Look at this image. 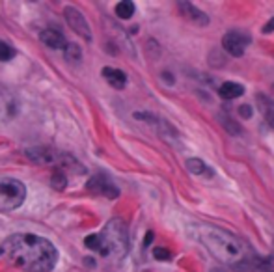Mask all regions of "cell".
<instances>
[{
    "instance_id": "obj_13",
    "label": "cell",
    "mask_w": 274,
    "mask_h": 272,
    "mask_svg": "<svg viewBox=\"0 0 274 272\" xmlns=\"http://www.w3.org/2000/svg\"><path fill=\"white\" fill-rule=\"evenodd\" d=\"M218 121L220 125L224 127L228 132L232 136H241L243 134V127H241V123H239L237 119H233L230 114H226V112H218Z\"/></svg>"
},
{
    "instance_id": "obj_20",
    "label": "cell",
    "mask_w": 274,
    "mask_h": 272,
    "mask_svg": "<svg viewBox=\"0 0 274 272\" xmlns=\"http://www.w3.org/2000/svg\"><path fill=\"white\" fill-rule=\"evenodd\" d=\"M84 246L88 250H93V252H99L101 250V237L99 233H93V235H88L84 239Z\"/></svg>"
},
{
    "instance_id": "obj_18",
    "label": "cell",
    "mask_w": 274,
    "mask_h": 272,
    "mask_svg": "<svg viewBox=\"0 0 274 272\" xmlns=\"http://www.w3.org/2000/svg\"><path fill=\"white\" fill-rule=\"evenodd\" d=\"M209 65H211V67H224V65H226L224 54H222V52H218L216 49L211 50V54H209Z\"/></svg>"
},
{
    "instance_id": "obj_14",
    "label": "cell",
    "mask_w": 274,
    "mask_h": 272,
    "mask_svg": "<svg viewBox=\"0 0 274 272\" xmlns=\"http://www.w3.org/2000/svg\"><path fill=\"white\" fill-rule=\"evenodd\" d=\"M256 99H257V103H259V108H261L263 116L267 119V123L274 129V103L268 99L267 95H263V93H257Z\"/></svg>"
},
{
    "instance_id": "obj_1",
    "label": "cell",
    "mask_w": 274,
    "mask_h": 272,
    "mask_svg": "<svg viewBox=\"0 0 274 272\" xmlns=\"http://www.w3.org/2000/svg\"><path fill=\"white\" fill-rule=\"evenodd\" d=\"M196 237L213 254V257L222 261L224 265H230L233 270L246 272L261 266V261L250 252L248 244L241 241L237 235L230 233L228 229L213 224H198Z\"/></svg>"
},
{
    "instance_id": "obj_11",
    "label": "cell",
    "mask_w": 274,
    "mask_h": 272,
    "mask_svg": "<svg viewBox=\"0 0 274 272\" xmlns=\"http://www.w3.org/2000/svg\"><path fill=\"white\" fill-rule=\"evenodd\" d=\"M243 93H244V86L239 84V82H224V84H220L218 88V95L226 101L237 99Z\"/></svg>"
},
{
    "instance_id": "obj_4",
    "label": "cell",
    "mask_w": 274,
    "mask_h": 272,
    "mask_svg": "<svg viewBox=\"0 0 274 272\" xmlns=\"http://www.w3.org/2000/svg\"><path fill=\"white\" fill-rule=\"evenodd\" d=\"M26 198V186L13 177H0V211L21 207Z\"/></svg>"
},
{
    "instance_id": "obj_8",
    "label": "cell",
    "mask_w": 274,
    "mask_h": 272,
    "mask_svg": "<svg viewBox=\"0 0 274 272\" xmlns=\"http://www.w3.org/2000/svg\"><path fill=\"white\" fill-rule=\"evenodd\" d=\"M179 8V12L185 19H189L190 23H194L196 26H207L209 25V17L205 12H201L194 4H190V2H179L177 4Z\"/></svg>"
},
{
    "instance_id": "obj_5",
    "label": "cell",
    "mask_w": 274,
    "mask_h": 272,
    "mask_svg": "<svg viewBox=\"0 0 274 272\" xmlns=\"http://www.w3.org/2000/svg\"><path fill=\"white\" fill-rule=\"evenodd\" d=\"M250 41H252V37L248 34H244L241 30H230L222 37V49L233 58H241Z\"/></svg>"
},
{
    "instance_id": "obj_15",
    "label": "cell",
    "mask_w": 274,
    "mask_h": 272,
    "mask_svg": "<svg viewBox=\"0 0 274 272\" xmlns=\"http://www.w3.org/2000/svg\"><path fill=\"white\" fill-rule=\"evenodd\" d=\"M116 15L120 19H131L134 15V4L131 0H122L116 4Z\"/></svg>"
},
{
    "instance_id": "obj_7",
    "label": "cell",
    "mask_w": 274,
    "mask_h": 272,
    "mask_svg": "<svg viewBox=\"0 0 274 272\" xmlns=\"http://www.w3.org/2000/svg\"><path fill=\"white\" fill-rule=\"evenodd\" d=\"M86 188L91 192H95V194H101L104 198H110V199H116L120 196V190H118V186L108 179V177H104V175H95V177H91L88 183H86Z\"/></svg>"
},
{
    "instance_id": "obj_6",
    "label": "cell",
    "mask_w": 274,
    "mask_h": 272,
    "mask_svg": "<svg viewBox=\"0 0 274 272\" xmlns=\"http://www.w3.org/2000/svg\"><path fill=\"white\" fill-rule=\"evenodd\" d=\"M64 17H66L67 25H69V28L73 32H77L82 39H86V41H91V30L90 26H88V23H86L84 15L77 10V8L73 6H66L64 8Z\"/></svg>"
},
{
    "instance_id": "obj_17",
    "label": "cell",
    "mask_w": 274,
    "mask_h": 272,
    "mask_svg": "<svg viewBox=\"0 0 274 272\" xmlns=\"http://www.w3.org/2000/svg\"><path fill=\"white\" fill-rule=\"evenodd\" d=\"M64 54H66V58L69 60V62H77V60H80V58H82V50H80L79 45L67 43L66 49H64Z\"/></svg>"
},
{
    "instance_id": "obj_9",
    "label": "cell",
    "mask_w": 274,
    "mask_h": 272,
    "mask_svg": "<svg viewBox=\"0 0 274 272\" xmlns=\"http://www.w3.org/2000/svg\"><path fill=\"white\" fill-rule=\"evenodd\" d=\"M39 39H41L43 45H47L50 49H66V45H67L64 34L58 30H52V28L43 30L41 34H39Z\"/></svg>"
},
{
    "instance_id": "obj_24",
    "label": "cell",
    "mask_w": 274,
    "mask_h": 272,
    "mask_svg": "<svg viewBox=\"0 0 274 272\" xmlns=\"http://www.w3.org/2000/svg\"><path fill=\"white\" fill-rule=\"evenodd\" d=\"M162 79H165L168 84H174V77H172V73H168V71H165V73H162Z\"/></svg>"
},
{
    "instance_id": "obj_19",
    "label": "cell",
    "mask_w": 274,
    "mask_h": 272,
    "mask_svg": "<svg viewBox=\"0 0 274 272\" xmlns=\"http://www.w3.org/2000/svg\"><path fill=\"white\" fill-rule=\"evenodd\" d=\"M13 56H15V49L12 45L0 41V62H10Z\"/></svg>"
},
{
    "instance_id": "obj_26",
    "label": "cell",
    "mask_w": 274,
    "mask_h": 272,
    "mask_svg": "<svg viewBox=\"0 0 274 272\" xmlns=\"http://www.w3.org/2000/svg\"><path fill=\"white\" fill-rule=\"evenodd\" d=\"M84 263H86V265H95V261H93V259H90V257H86V259H84Z\"/></svg>"
},
{
    "instance_id": "obj_21",
    "label": "cell",
    "mask_w": 274,
    "mask_h": 272,
    "mask_svg": "<svg viewBox=\"0 0 274 272\" xmlns=\"http://www.w3.org/2000/svg\"><path fill=\"white\" fill-rule=\"evenodd\" d=\"M153 255H155V259H158V261L172 259V254L166 250V248H155V250H153Z\"/></svg>"
},
{
    "instance_id": "obj_27",
    "label": "cell",
    "mask_w": 274,
    "mask_h": 272,
    "mask_svg": "<svg viewBox=\"0 0 274 272\" xmlns=\"http://www.w3.org/2000/svg\"><path fill=\"white\" fill-rule=\"evenodd\" d=\"M272 255H274V241H272Z\"/></svg>"
},
{
    "instance_id": "obj_22",
    "label": "cell",
    "mask_w": 274,
    "mask_h": 272,
    "mask_svg": "<svg viewBox=\"0 0 274 272\" xmlns=\"http://www.w3.org/2000/svg\"><path fill=\"white\" fill-rule=\"evenodd\" d=\"M252 114H254V110H252V106H250V105H241V106H239V116H241L243 119L252 118Z\"/></svg>"
},
{
    "instance_id": "obj_28",
    "label": "cell",
    "mask_w": 274,
    "mask_h": 272,
    "mask_svg": "<svg viewBox=\"0 0 274 272\" xmlns=\"http://www.w3.org/2000/svg\"><path fill=\"white\" fill-rule=\"evenodd\" d=\"M0 254H2V252H0Z\"/></svg>"
},
{
    "instance_id": "obj_25",
    "label": "cell",
    "mask_w": 274,
    "mask_h": 272,
    "mask_svg": "<svg viewBox=\"0 0 274 272\" xmlns=\"http://www.w3.org/2000/svg\"><path fill=\"white\" fill-rule=\"evenodd\" d=\"M153 241V231H147L146 233V241H144V246H149Z\"/></svg>"
},
{
    "instance_id": "obj_12",
    "label": "cell",
    "mask_w": 274,
    "mask_h": 272,
    "mask_svg": "<svg viewBox=\"0 0 274 272\" xmlns=\"http://www.w3.org/2000/svg\"><path fill=\"white\" fill-rule=\"evenodd\" d=\"M187 170H189L192 175H200V177H213L214 172L213 168H209V164H205V162L201 161V159H189L187 161Z\"/></svg>"
},
{
    "instance_id": "obj_23",
    "label": "cell",
    "mask_w": 274,
    "mask_h": 272,
    "mask_svg": "<svg viewBox=\"0 0 274 272\" xmlns=\"http://www.w3.org/2000/svg\"><path fill=\"white\" fill-rule=\"evenodd\" d=\"M272 30H274V17L270 19V21H268L267 25L263 26V30H261V32H263V34H270Z\"/></svg>"
},
{
    "instance_id": "obj_2",
    "label": "cell",
    "mask_w": 274,
    "mask_h": 272,
    "mask_svg": "<svg viewBox=\"0 0 274 272\" xmlns=\"http://www.w3.org/2000/svg\"><path fill=\"white\" fill-rule=\"evenodd\" d=\"M0 252L8 255L13 265L26 272H50L58 263L54 244L39 235L17 233L2 242Z\"/></svg>"
},
{
    "instance_id": "obj_16",
    "label": "cell",
    "mask_w": 274,
    "mask_h": 272,
    "mask_svg": "<svg viewBox=\"0 0 274 272\" xmlns=\"http://www.w3.org/2000/svg\"><path fill=\"white\" fill-rule=\"evenodd\" d=\"M50 185H52V188L58 192L66 190L67 186V179H66V173L62 172V170H54L52 172V175H50Z\"/></svg>"
},
{
    "instance_id": "obj_3",
    "label": "cell",
    "mask_w": 274,
    "mask_h": 272,
    "mask_svg": "<svg viewBox=\"0 0 274 272\" xmlns=\"http://www.w3.org/2000/svg\"><path fill=\"white\" fill-rule=\"evenodd\" d=\"M101 237V250L99 254L103 257H110L112 254H118L120 257L125 255L127 252V228L120 218H114L106 224Z\"/></svg>"
},
{
    "instance_id": "obj_10",
    "label": "cell",
    "mask_w": 274,
    "mask_h": 272,
    "mask_svg": "<svg viewBox=\"0 0 274 272\" xmlns=\"http://www.w3.org/2000/svg\"><path fill=\"white\" fill-rule=\"evenodd\" d=\"M103 77L104 81L108 82L112 88H116V90H123L125 84H127V75L123 73L122 69H116V67H103Z\"/></svg>"
}]
</instances>
